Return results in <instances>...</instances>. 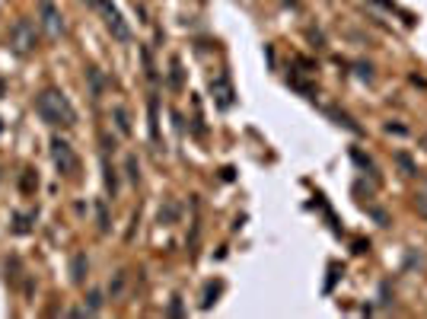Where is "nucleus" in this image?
I'll list each match as a JSON object with an SVG mask.
<instances>
[{"instance_id":"4468645a","label":"nucleus","mask_w":427,"mask_h":319,"mask_svg":"<svg viewBox=\"0 0 427 319\" xmlns=\"http://www.w3.org/2000/svg\"><path fill=\"white\" fill-rule=\"evenodd\" d=\"M128 179H131V182L141 179V166H137V157H128Z\"/></svg>"},{"instance_id":"a211bd4d","label":"nucleus","mask_w":427,"mask_h":319,"mask_svg":"<svg viewBox=\"0 0 427 319\" xmlns=\"http://www.w3.org/2000/svg\"><path fill=\"white\" fill-rule=\"evenodd\" d=\"M182 313H185V310H182V300L176 297V300H172V307H169V316H182Z\"/></svg>"},{"instance_id":"f8f14e48","label":"nucleus","mask_w":427,"mask_h":319,"mask_svg":"<svg viewBox=\"0 0 427 319\" xmlns=\"http://www.w3.org/2000/svg\"><path fill=\"white\" fill-rule=\"evenodd\" d=\"M32 217H36V211H32V214H16L13 230H16V233H26V230H29V223H26V221H32Z\"/></svg>"},{"instance_id":"f03ea898","label":"nucleus","mask_w":427,"mask_h":319,"mask_svg":"<svg viewBox=\"0 0 427 319\" xmlns=\"http://www.w3.org/2000/svg\"><path fill=\"white\" fill-rule=\"evenodd\" d=\"M36 49H39V26L29 16L16 19L10 29V51L19 54V58H29Z\"/></svg>"},{"instance_id":"39448f33","label":"nucleus","mask_w":427,"mask_h":319,"mask_svg":"<svg viewBox=\"0 0 427 319\" xmlns=\"http://www.w3.org/2000/svg\"><path fill=\"white\" fill-rule=\"evenodd\" d=\"M51 160H54V166H58L61 176H74L80 169V160H77V153H74V147L61 138L51 141Z\"/></svg>"},{"instance_id":"f257e3e1","label":"nucleus","mask_w":427,"mask_h":319,"mask_svg":"<svg viewBox=\"0 0 427 319\" xmlns=\"http://www.w3.org/2000/svg\"><path fill=\"white\" fill-rule=\"evenodd\" d=\"M36 112H39V118L51 128H74L77 125V108L71 106V99H67L64 93L51 90V86L36 96Z\"/></svg>"},{"instance_id":"f3484780","label":"nucleus","mask_w":427,"mask_h":319,"mask_svg":"<svg viewBox=\"0 0 427 319\" xmlns=\"http://www.w3.org/2000/svg\"><path fill=\"white\" fill-rule=\"evenodd\" d=\"M99 230L106 233L109 230V217H106V205H99Z\"/></svg>"},{"instance_id":"2eb2a0df","label":"nucleus","mask_w":427,"mask_h":319,"mask_svg":"<svg viewBox=\"0 0 427 319\" xmlns=\"http://www.w3.org/2000/svg\"><path fill=\"white\" fill-rule=\"evenodd\" d=\"M398 166L405 169V176H415V166H411V160L405 157V153H398Z\"/></svg>"},{"instance_id":"9d476101","label":"nucleus","mask_w":427,"mask_h":319,"mask_svg":"<svg viewBox=\"0 0 427 319\" xmlns=\"http://www.w3.org/2000/svg\"><path fill=\"white\" fill-rule=\"evenodd\" d=\"M39 188V176L32 173V169H26L23 173V192H36Z\"/></svg>"},{"instance_id":"0eeeda50","label":"nucleus","mask_w":427,"mask_h":319,"mask_svg":"<svg viewBox=\"0 0 427 319\" xmlns=\"http://www.w3.org/2000/svg\"><path fill=\"white\" fill-rule=\"evenodd\" d=\"M71 275H74V281H77V284H84V275H86V255H84V253L74 255V262H71Z\"/></svg>"},{"instance_id":"ddd939ff","label":"nucleus","mask_w":427,"mask_h":319,"mask_svg":"<svg viewBox=\"0 0 427 319\" xmlns=\"http://www.w3.org/2000/svg\"><path fill=\"white\" fill-rule=\"evenodd\" d=\"M89 313H99V310H102V294H99V290H89Z\"/></svg>"},{"instance_id":"412c9836","label":"nucleus","mask_w":427,"mask_h":319,"mask_svg":"<svg viewBox=\"0 0 427 319\" xmlns=\"http://www.w3.org/2000/svg\"><path fill=\"white\" fill-rule=\"evenodd\" d=\"M86 4H89V0H86Z\"/></svg>"},{"instance_id":"aec40b11","label":"nucleus","mask_w":427,"mask_h":319,"mask_svg":"<svg viewBox=\"0 0 427 319\" xmlns=\"http://www.w3.org/2000/svg\"><path fill=\"white\" fill-rule=\"evenodd\" d=\"M0 93H4V80H0Z\"/></svg>"},{"instance_id":"6e6552de","label":"nucleus","mask_w":427,"mask_h":319,"mask_svg":"<svg viewBox=\"0 0 427 319\" xmlns=\"http://www.w3.org/2000/svg\"><path fill=\"white\" fill-rule=\"evenodd\" d=\"M112 118H115V125H119L121 134H131V121H128V112H125V108L115 106V108H112Z\"/></svg>"},{"instance_id":"9b49d317","label":"nucleus","mask_w":427,"mask_h":319,"mask_svg":"<svg viewBox=\"0 0 427 319\" xmlns=\"http://www.w3.org/2000/svg\"><path fill=\"white\" fill-rule=\"evenodd\" d=\"M150 134H154V141L160 138V125H156V99H150Z\"/></svg>"},{"instance_id":"dca6fc26","label":"nucleus","mask_w":427,"mask_h":319,"mask_svg":"<svg viewBox=\"0 0 427 319\" xmlns=\"http://www.w3.org/2000/svg\"><path fill=\"white\" fill-rule=\"evenodd\" d=\"M179 217V205H169L166 211H160V221H176Z\"/></svg>"},{"instance_id":"6ab92c4d","label":"nucleus","mask_w":427,"mask_h":319,"mask_svg":"<svg viewBox=\"0 0 427 319\" xmlns=\"http://www.w3.org/2000/svg\"><path fill=\"white\" fill-rule=\"evenodd\" d=\"M376 4H383V6H389V10H392V6H396V4H392V0H376Z\"/></svg>"},{"instance_id":"20e7f679","label":"nucleus","mask_w":427,"mask_h":319,"mask_svg":"<svg viewBox=\"0 0 427 319\" xmlns=\"http://www.w3.org/2000/svg\"><path fill=\"white\" fill-rule=\"evenodd\" d=\"M39 26L45 29L48 39L64 36V16H61V10H58L54 0H39Z\"/></svg>"},{"instance_id":"1a4fd4ad","label":"nucleus","mask_w":427,"mask_h":319,"mask_svg":"<svg viewBox=\"0 0 427 319\" xmlns=\"http://www.w3.org/2000/svg\"><path fill=\"white\" fill-rule=\"evenodd\" d=\"M220 290H223V284H220V281H217V284H208V290H204V300H201V307H204V310H211V303L217 300Z\"/></svg>"},{"instance_id":"423d86ee","label":"nucleus","mask_w":427,"mask_h":319,"mask_svg":"<svg viewBox=\"0 0 427 319\" xmlns=\"http://www.w3.org/2000/svg\"><path fill=\"white\" fill-rule=\"evenodd\" d=\"M211 93H214V103H217L220 108H230V106H233V96H236L226 74H220V77L211 80Z\"/></svg>"},{"instance_id":"7ed1b4c3","label":"nucleus","mask_w":427,"mask_h":319,"mask_svg":"<svg viewBox=\"0 0 427 319\" xmlns=\"http://www.w3.org/2000/svg\"><path fill=\"white\" fill-rule=\"evenodd\" d=\"M89 6H93L96 13L102 16V23L109 26V32H112L119 42H131V29H128V23L121 19V13L112 6V0H89Z\"/></svg>"}]
</instances>
